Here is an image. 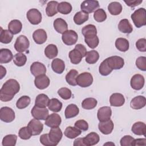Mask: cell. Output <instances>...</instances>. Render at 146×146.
<instances>
[{
  "label": "cell",
  "instance_id": "f6af8a7d",
  "mask_svg": "<svg viewBox=\"0 0 146 146\" xmlns=\"http://www.w3.org/2000/svg\"><path fill=\"white\" fill-rule=\"evenodd\" d=\"M58 11L62 14H68L72 11V6L67 2H62L58 4Z\"/></svg>",
  "mask_w": 146,
  "mask_h": 146
},
{
  "label": "cell",
  "instance_id": "ab89813d",
  "mask_svg": "<svg viewBox=\"0 0 146 146\" xmlns=\"http://www.w3.org/2000/svg\"><path fill=\"white\" fill-rule=\"evenodd\" d=\"M48 107L50 111L54 112H58L62 108V103L58 99L52 98L50 100Z\"/></svg>",
  "mask_w": 146,
  "mask_h": 146
},
{
  "label": "cell",
  "instance_id": "1f68e13d",
  "mask_svg": "<svg viewBox=\"0 0 146 146\" xmlns=\"http://www.w3.org/2000/svg\"><path fill=\"white\" fill-rule=\"evenodd\" d=\"M115 46L119 51L125 52L129 49V42L125 38H119L115 41Z\"/></svg>",
  "mask_w": 146,
  "mask_h": 146
},
{
  "label": "cell",
  "instance_id": "7402d4cb",
  "mask_svg": "<svg viewBox=\"0 0 146 146\" xmlns=\"http://www.w3.org/2000/svg\"><path fill=\"white\" fill-rule=\"evenodd\" d=\"M100 137L98 133L92 132L88 133L86 136L83 137V141L86 146H92L96 145L99 143Z\"/></svg>",
  "mask_w": 146,
  "mask_h": 146
},
{
  "label": "cell",
  "instance_id": "7c38bea8",
  "mask_svg": "<svg viewBox=\"0 0 146 146\" xmlns=\"http://www.w3.org/2000/svg\"><path fill=\"white\" fill-rule=\"evenodd\" d=\"M144 78L141 74H135L134 75L131 79L130 84L131 87L135 90H141L144 85Z\"/></svg>",
  "mask_w": 146,
  "mask_h": 146
},
{
  "label": "cell",
  "instance_id": "d590c367",
  "mask_svg": "<svg viewBox=\"0 0 146 146\" xmlns=\"http://www.w3.org/2000/svg\"><path fill=\"white\" fill-rule=\"evenodd\" d=\"M13 38V34L7 30H3L1 27L0 41L2 43L7 44L11 42Z\"/></svg>",
  "mask_w": 146,
  "mask_h": 146
},
{
  "label": "cell",
  "instance_id": "94428289",
  "mask_svg": "<svg viewBox=\"0 0 146 146\" xmlns=\"http://www.w3.org/2000/svg\"><path fill=\"white\" fill-rule=\"evenodd\" d=\"M125 3L127 5V6H130L131 7H134L136 6H138L140 3H142V0H135V1H124Z\"/></svg>",
  "mask_w": 146,
  "mask_h": 146
},
{
  "label": "cell",
  "instance_id": "ee69618b",
  "mask_svg": "<svg viewBox=\"0 0 146 146\" xmlns=\"http://www.w3.org/2000/svg\"><path fill=\"white\" fill-rule=\"evenodd\" d=\"M97 100L93 98H87L82 103V107L86 110H92L97 105Z\"/></svg>",
  "mask_w": 146,
  "mask_h": 146
},
{
  "label": "cell",
  "instance_id": "4dcf8cb0",
  "mask_svg": "<svg viewBox=\"0 0 146 146\" xmlns=\"http://www.w3.org/2000/svg\"><path fill=\"white\" fill-rule=\"evenodd\" d=\"M58 2L57 1H51L48 2L46 8V13L47 16L52 17L55 15L58 12Z\"/></svg>",
  "mask_w": 146,
  "mask_h": 146
},
{
  "label": "cell",
  "instance_id": "5bb4252c",
  "mask_svg": "<svg viewBox=\"0 0 146 146\" xmlns=\"http://www.w3.org/2000/svg\"><path fill=\"white\" fill-rule=\"evenodd\" d=\"M31 73L35 77L40 75L45 74L46 72V67L42 63L39 62H34L30 66Z\"/></svg>",
  "mask_w": 146,
  "mask_h": 146
},
{
  "label": "cell",
  "instance_id": "681fc988",
  "mask_svg": "<svg viewBox=\"0 0 146 146\" xmlns=\"http://www.w3.org/2000/svg\"><path fill=\"white\" fill-rule=\"evenodd\" d=\"M112 70H112L108 65L106 59L104 60L101 63V64H100L99 67V73L103 76L108 75L110 74H111V72L112 71Z\"/></svg>",
  "mask_w": 146,
  "mask_h": 146
},
{
  "label": "cell",
  "instance_id": "f5cc1de1",
  "mask_svg": "<svg viewBox=\"0 0 146 146\" xmlns=\"http://www.w3.org/2000/svg\"><path fill=\"white\" fill-rule=\"evenodd\" d=\"M18 136L21 139L27 140L31 137L32 135L30 132L27 127H23L19 129Z\"/></svg>",
  "mask_w": 146,
  "mask_h": 146
},
{
  "label": "cell",
  "instance_id": "ac0fdd59",
  "mask_svg": "<svg viewBox=\"0 0 146 146\" xmlns=\"http://www.w3.org/2000/svg\"><path fill=\"white\" fill-rule=\"evenodd\" d=\"M33 38L36 44H41L44 43L47 38V33L43 29H38L33 34Z\"/></svg>",
  "mask_w": 146,
  "mask_h": 146
},
{
  "label": "cell",
  "instance_id": "11a10c76",
  "mask_svg": "<svg viewBox=\"0 0 146 146\" xmlns=\"http://www.w3.org/2000/svg\"><path fill=\"white\" fill-rule=\"evenodd\" d=\"M134 138L130 135H125L120 140V145L121 146H133Z\"/></svg>",
  "mask_w": 146,
  "mask_h": 146
},
{
  "label": "cell",
  "instance_id": "44dd1931",
  "mask_svg": "<svg viewBox=\"0 0 146 146\" xmlns=\"http://www.w3.org/2000/svg\"><path fill=\"white\" fill-rule=\"evenodd\" d=\"M110 102L112 106L120 107L124 104L125 98L121 94L114 93L110 96Z\"/></svg>",
  "mask_w": 146,
  "mask_h": 146
},
{
  "label": "cell",
  "instance_id": "836d02e7",
  "mask_svg": "<svg viewBox=\"0 0 146 146\" xmlns=\"http://www.w3.org/2000/svg\"><path fill=\"white\" fill-rule=\"evenodd\" d=\"M81 133V130L75 127H73L71 126L67 127L64 132V135L69 139H74L79 136Z\"/></svg>",
  "mask_w": 146,
  "mask_h": 146
},
{
  "label": "cell",
  "instance_id": "91938a15",
  "mask_svg": "<svg viewBox=\"0 0 146 146\" xmlns=\"http://www.w3.org/2000/svg\"><path fill=\"white\" fill-rule=\"evenodd\" d=\"M75 48L78 50L81 53L83 58L86 56V55L87 53V50L84 45H83L82 44H78L75 46Z\"/></svg>",
  "mask_w": 146,
  "mask_h": 146
},
{
  "label": "cell",
  "instance_id": "3957f363",
  "mask_svg": "<svg viewBox=\"0 0 146 146\" xmlns=\"http://www.w3.org/2000/svg\"><path fill=\"white\" fill-rule=\"evenodd\" d=\"M76 83L81 87H88L91 86L93 82V77L92 75L87 72H83L76 78Z\"/></svg>",
  "mask_w": 146,
  "mask_h": 146
},
{
  "label": "cell",
  "instance_id": "f907efd6",
  "mask_svg": "<svg viewBox=\"0 0 146 146\" xmlns=\"http://www.w3.org/2000/svg\"><path fill=\"white\" fill-rule=\"evenodd\" d=\"M94 19L98 22L104 21L107 18V14L103 9H99L95 11L94 14Z\"/></svg>",
  "mask_w": 146,
  "mask_h": 146
},
{
  "label": "cell",
  "instance_id": "680465c9",
  "mask_svg": "<svg viewBox=\"0 0 146 146\" xmlns=\"http://www.w3.org/2000/svg\"><path fill=\"white\" fill-rule=\"evenodd\" d=\"M136 47L141 52L146 51V39L145 38L139 39L136 42Z\"/></svg>",
  "mask_w": 146,
  "mask_h": 146
},
{
  "label": "cell",
  "instance_id": "603a6c76",
  "mask_svg": "<svg viewBox=\"0 0 146 146\" xmlns=\"http://www.w3.org/2000/svg\"><path fill=\"white\" fill-rule=\"evenodd\" d=\"M54 27L55 30L60 34H63L67 31L68 25L66 22L62 18H56L54 21Z\"/></svg>",
  "mask_w": 146,
  "mask_h": 146
},
{
  "label": "cell",
  "instance_id": "d6986e66",
  "mask_svg": "<svg viewBox=\"0 0 146 146\" xmlns=\"http://www.w3.org/2000/svg\"><path fill=\"white\" fill-rule=\"evenodd\" d=\"M98 128L100 132L104 135L111 133L113 129V123L111 120L105 121H100L98 124Z\"/></svg>",
  "mask_w": 146,
  "mask_h": 146
},
{
  "label": "cell",
  "instance_id": "d6a6232c",
  "mask_svg": "<svg viewBox=\"0 0 146 146\" xmlns=\"http://www.w3.org/2000/svg\"><path fill=\"white\" fill-rule=\"evenodd\" d=\"M122 6L118 2H112L108 6V10L110 13L113 15H117L122 11Z\"/></svg>",
  "mask_w": 146,
  "mask_h": 146
},
{
  "label": "cell",
  "instance_id": "e0dca14e",
  "mask_svg": "<svg viewBox=\"0 0 146 146\" xmlns=\"http://www.w3.org/2000/svg\"><path fill=\"white\" fill-rule=\"evenodd\" d=\"M62 136V132L61 129L59 128V127L51 128L48 133V137L50 140L56 145H57L60 141Z\"/></svg>",
  "mask_w": 146,
  "mask_h": 146
},
{
  "label": "cell",
  "instance_id": "e7e4bbea",
  "mask_svg": "<svg viewBox=\"0 0 146 146\" xmlns=\"http://www.w3.org/2000/svg\"><path fill=\"white\" fill-rule=\"evenodd\" d=\"M0 71H1V77H0V79H2L3 78V76H5L6 75V68L3 66L1 65L0 66Z\"/></svg>",
  "mask_w": 146,
  "mask_h": 146
},
{
  "label": "cell",
  "instance_id": "83f0119b",
  "mask_svg": "<svg viewBox=\"0 0 146 146\" xmlns=\"http://www.w3.org/2000/svg\"><path fill=\"white\" fill-rule=\"evenodd\" d=\"M13 59L11 51L7 48H2L0 50V63H7Z\"/></svg>",
  "mask_w": 146,
  "mask_h": 146
},
{
  "label": "cell",
  "instance_id": "9c48e42d",
  "mask_svg": "<svg viewBox=\"0 0 146 146\" xmlns=\"http://www.w3.org/2000/svg\"><path fill=\"white\" fill-rule=\"evenodd\" d=\"M33 117L38 120H45L48 116V110L46 108L34 106L31 111Z\"/></svg>",
  "mask_w": 146,
  "mask_h": 146
},
{
  "label": "cell",
  "instance_id": "db71d44e",
  "mask_svg": "<svg viewBox=\"0 0 146 146\" xmlns=\"http://www.w3.org/2000/svg\"><path fill=\"white\" fill-rule=\"evenodd\" d=\"M136 66L140 70L145 71L146 70V57L140 56L136 60Z\"/></svg>",
  "mask_w": 146,
  "mask_h": 146
},
{
  "label": "cell",
  "instance_id": "c3c4849f",
  "mask_svg": "<svg viewBox=\"0 0 146 146\" xmlns=\"http://www.w3.org/2000/svg\"><path fill=\"white\" fill-rule=\"evenodd\" d=\"M31 99L28 96H21L16 103V107L18 109H23L26 108L30 103Z\"/></svg>",
  "mask_w": 146,
  "mask_h": 146
},
{
  "label": "cell",
  "instance_id": "9a60e30c",
  "mask_svg": "<svg viewBox=\"0 0 146 146\" xmlns=\"http://www.w3.org/2000/svg\"><path fill=\"white\" fill-rule=\"evenodd\" d=\"M112 111L110 107L105 106L100 107L98 111L97 117L100 121H105L110 119Z\"/></svg>",
  "mask_w": 146,
  "mask_h": 146
},
{
  "label": "cell",
  "instance_id": "8fae6325",
  "mask_svg": "<svg viewBox=\"0 0 146 146\" xmlns=\"http://www.w3.org/2000/svg\"><path fill=\"white\" fill-rule=\"evenodd\" d=\"M29 21L33 25H38L42 21V14L36 9H30L26 14Z\"/></svg>",
  "mask_w": 146,
  "mask_h": 146
},
{
  "label": "cell",
  "instance_id": "ba28073f",
  "mask_svg": "<svg viewBox=\"0 0 146 146\" xmlns=\"http://www.w3.org/2000/svg\"><path fill=\"white\" fill-rule=\"evenodd\" d=\"M106 60L108 65L112 70L121 69L124 64L123 58L119 56H112L107 58Z\"/></svg>",
  "mask_w": 146,
  "mask_h": 146
},
{
  "label": "cell",
  "instance_id": "bcb514c9",
  "mask_svg": "<svg viewBox=\"0 0 146 146\" xmlns=\"http://www.w3.org/2000/svg\"><path fill=\"white\" fill-rule=\"evenodd\" d=\"M13 61L16 66L18 67H22L26 64L27 61V57L24 54L18 52L14 55Z\"/></svg>",
  "mask_w": 146,
  "mask_h": 146
},
{
  "label": "cell",
  "instance_id": "d4e9b609",
  "mask_svg": "<svg viewBox=\"0 0 146 146\" xmlns=\"http://www.w3.org/2000/svg\"><path fill=\"white\" fill-rule=\"evenodd\" d=\"M132 132L137 135L145 136L146 132V125L141 121H137L133 124L131 129Z\"/></svg>",
  "mask_w": 146,
  "mask_h": 146
},
{
  "label": "cell",
  "instance_id": "52a82bcc",
  "mask_svg": "<svg viewBox=\"0 0 146 146\" xmlns=\"http://www.w3.org/2000/svg\"><path fill=\"white\" fill-rule=\"evenodd\" d=\"M0 119L6 123H10L15 119V112L9 107H2L0 110Z\"/></svg>",
  "mask_w": 146,
  "mask_h": 146
},
{
  "label": "cell",
  "instance_id": "816d5d0a",
  "mask_svg": "<svg viewBox=\"0 0 146 146\" xmlns=\"http://www.w3.org/2000/svg\"><path fill=\"white\" fill-rule=\"evenodd\" d=\"M58 94L64 100H67L70 99L72 95L71 91L66 87L60 88L58 91Z\"/></svg>",
  "mask_w": 146,
  "mask_h": 146
},
{
  "label": "cell",
  "instance_id": "277c9868",
  "mask_svg": "<svg viewBox=\"0 0 146 146\" xmlns=\"http://www.w3.org/2000/svg\"><path fill=\"white\" fill-rule=\"evenodd\" d=\"M30 42L28 38L23 35L19 36L15 42L14 48L18 52L26 51L29 47Z\"/></svg>",
  "mask_w": 146,
  "mask_h": 146
},
{
  "label": "cell",
  "instance_id": "7a4b0ae2",
  "mask_svg": "<svg viewBox=\"0 0 146 146\" xmlns=\"http://www.w3.org/2000/svg\"><path fill=\"white\" fill-rule=\"evenodd\" d=\"M131 19L137 28L141 27L146 25V11L144 8H139L132 14Z\"/></svg>",
  "mask_w": 146,
  "mask_h": 146
},
{
  "label": "cell",
  "instance_id": "f35d334b",
  "mask_svg": "<svg viewBox=\"0 0 146 146\" xmlns=\"http://www.w3.org/2000/svg\"><path fill=\"white\" fill-rule=\"evenodd\" d=\"M68 56L71 62L74 64H79L81 62L82 58H83L81 53L75 48L70 51Z\"/></svg>",
  "mask_w": 146,
  "mask_h": 146
},
{
  "label": "cell",
  "instance_id": "e575fe53",
  "mask_svg": "<svg viewBox=\"0 0 146 146\" xmlns=\"http://www.w3.org/2000/svg\"><path fill=\"white\" fill-rule=\"evenodd\" d=\"M89 18L88 14L84 13L83 11L77 12L74 17V21L75 24L78 25H80L84 23L85 22L88 21Z\"/></svg>",
  "mask_w": 146,
  "mask_h": 146
},
{
  "label": "cell",
  "instance_id": "6f0895ef",
  "mask_svg": "<svg viewBox=\"0 0 146 146\" xmlns=\"http://www.w3.org/2000/svg\"><path fill=\"white\" fill-rule=\"evenodd\" d=\"M75 127L80 130L87 131L88 129V123L84 120H79L75 123Z\"/></svg>",
  "mask_w": 146,
  "mask_h": 146
},
{
  "label": "cell",
  "instance_id": "6125c7cd",
  "mask_svg": "<svg viewBox=\"0 0 146 146\" xmlns=\"http://www.w3.org/2000/svg\"><path fill=\"white\" fill-rule=\"evenodd\" d=\"M136 145H146V139L145 138L134 139L133 146Z\"/></svg>",
  "mask_w": 146,
  "mask_h": 146
},
{
  "label": "cell",
  "instance_id": "7dc6e473",
  "mask_svg": "<svg viewBox=\"0 0 146 146\" xmlns=\"http://www.w3.org/2000/svg\"><path fill=\"white\" fill-rule=\"evenodd\" d=\"M84 41L87 46L92 49L96 48L98 46L99 42V40L97 35L84 37Z\"/></svg>",
  "mask_w": 146,
  "mask_h": 146
},
{
  "label": "cell",
  "instance_id": "cb8c5ba5",
  "mask_svg": "<svg viewBox=\"0 0 146 146\" xmlns=\"http://www.w3.org/2000/svg\"><path fill=\"white\" fill-rule=\"evenodd\" d=\"M51 68L56 74H62L65 68V64L63 60L59 58H55L51 63Z\"/></svg>",
  "mask_w": 146,
  "mask_h": 146
},
{
  "label": "cell",
  "instance_id": "9f6ffc18",
  "mask_svg": "<svg viewBox=\"0 0 146 146\" xmlns=\"http://www.w3.org/2000/svg\"><path fill=\"white\" fill-rule=\"evenodd\" d=\"M40 142L42 144L45 146H55V144L52 143L49 139L48 134H43L40 137Z\"/></svg>",
  "mask_w": 146,
  "mask_h": 146
},
{
  "label": "cell",
  "instance_id": "74e56055",
  "mask_svg": "<svg viewBox=\"0 0 146 146\" xmlns=\"http://www.w3.org/2000/svg\"><path fill=\"white\" fill-rule=\"evenodd\" d=\"M78 75V72L76 70H71L66 75V80L68 84L72 86H75L77 85L76 80Z\"/></svg>",
  "mask_w": 146,
  "mask_h": 146
},
{
  "label": "cell",
  "instance_id": "7bdbcfd3",
  "mask_svg": "<svg viewBox=\"0 0 146 146\" xmlns=\"http://www.w3.org/2000/svg\"><path fill=\"white\" fill-rule=\"evenodd\" d=\"M17 136L15 135H7L5 136L2 141L3 146H14L16 144Z\"/></svg>",
  "mask_w": 146,
  "mask_h": 146
},
{
  "label": "cell",
  "instance_id": "f546056e",
  "mask_svg": "<svg viewBox=\"0 0 146 146\" xmlns=\"http://www.w3.org/2000/svg\"><path fill=\"white\" fill-rule=\"evenodd\" d=\"M50 102V99L48 97L44 94H39L35 99V105L42 108H46L47 106H48V103Z\"/></svg>",
  "mask_w": 146,
  "mask_h": 146
},
{
  "label": "cell",
  "instance_id": "b9f144b4",
  "mask_svg": "<svg viewBox=\"0 0 146 146\" xmlns=\"http://www.w3.org/2000/svg\"><path fill=\"white\" fill-rule=\"evenodd\" d=\"M82 33L84 37L92 36V35H96L97 30L95 25L90 24L83 27L82 30Z\"/></svg>",
  "mask_w": 146,
  "mask_h": 146
},
{
  "label": "cell",
  "instance_id": "2e32d148",
  "mask_svg": "<svg viewBox=\"0 0 146 146\" xmlns=\"http://www.w3.org/2000/svg\"><path fill=\"white\" fill-rule=\"evenodd\" d=\"M35 86L39 90H43L48 87L50 84V79L45 74L36 76L34 80Z\"/></svg>",
  "mask_w": 146,
  "mask_h": 146
},
{
  "label": "cell",
  "instance_id": "f1b7e54d",
  "mask_svg": "<svg viewBox=\"0 0 146 146\" xmlns=\"http://www.w3.org/2000/svg\"><path fill=\"white\" fill-rule=\"evenodd\" d=\"M79 110L76 105L70 104L65 109L64 115L67 119H70L77 116L79 114Z\"/></svg>",
  "mask_w": 146,
  "mask_h": 146
},
{
  "label": "cell",
  "instance_id": "8d00e7d4",
  "mask_svg": "<svg viewBox=\"0 0 146 146\" xmlns=\"http://www.w3.org/2000/svg\"><path fill=\"white\" fill-rule=\"evenodd\" d=\"M58 50L57 47L53 44H50L47 46L44 50L45 55L49 59H51L55 58L58 55Z\"/></svg>",
  "mask_w": 146,
  "mask_h": 146
},
{
  "label": "cell",
  "instance_id": "484cf974",
  "mask_svg": "<svg viewBox=\"0 0 146 146\" xmlns=\"http://www.w3.org/2000/svg\"><path fill=\"white\" fill-rule=\"evenodd\" d=\"M22 28L21 22L17 19H14L10 22L8 25L9 30L14 35L17 34L21 32Z\"/></svg>",
  "mask_w": 146,
  "mask_h": 146
},
{
  "label": "cell",
  "instance_id": "6da1fadb",
  "mask_svg": "<svg viewBox=\"0 0 146 146\" xmlns=\"http://www.w3.org/2000/svg\"><path fill=\"white\" fill-rule=\"evenodd\" d=\"M19 90L20 85L16 80L13 79L7 80L0 90L1 100L4 102L11 100Z\"/></svg>",
  "mask_w": 146,
  "mask_h": 146
},
{
  "label": "cell",
  "instance_id": "ffe728a7",
  "mask_svg": "<svg viewBox=\"0 0 146 146\" xmlns=\"http://www.w3.org/2000/svg\"><path fill=\"white\" fill-rule=\"evenodd\" d=\"M146 104V99L143 96H137L133 98L130 103V106L134 110H139Z\"/></svg>",
  "mask_w": 146,
  "mask_h": 146
},
{
  "label": "cell",
  "instance_id": "be15d7a7",
  "mask_svg": "<svg viewBox=\"0 0 146 146\" xmlns=\"http://www.w3.org/2000/svg\"><path fill=\"white\" fill-rule=\"evenodd\" d=\"M74 146H86L84 141H83V138H78L75 140L74 142Z\"/></svg>",
  "mask_w": 146,
  "mask_h": 146
},
{
  "label": "cell",
  "instance_id": "4316f807",
  "mask_svg": "<svg viewBox=\"0 0 146 146\" xmlns=\"http://www.w3.org/2000/svg\"><path fill=\"white\" fill-rule=\"evenodd\" d=\"M118 29L120 32L125 34H130L133 31L132 26L127 19H123L120 21Z\"/></svg>",
  "mask_w": 146,
  "mask_h": 146
},
{
  "label": "cell",
  "instance_id": "30bf717a",
  "mask_svg": "<svg viewBox=\"0 0 146 146\" xmlns=\"http://www.w3.org/2000/svg\"><path fill=\"white\" fill-rule=\"evenodd\" d=\"M99 7V2L95 0L84 1L80 5V9L82 11H83L87 14L96 11V9H97Z\"/></svg>",
  "mask_w": 146,
  "mask_h": 146
},
{
  "label": "cell",
  "instance_id": "5b68a950",
  "mask_svg": "<svg viewBox=\"0 0 146 146\" xmlns=\"http://www.w3.org/2000/svg\"><path fill=\"white\" fill-rule=\"evenodd\" d=\"M27 127L32 136H36L39 135L42 132L43 128V125L39 120L34 118L29 121Z\"/></svg>",
  "mask_w": 146,
  "mask_h": 146
},
{
  "label": "cell",
  "instance_id": "8992f818",
  "mask_svg": "<svg viewBox=\"0 0 146 146\" xmlns=\"http://www.w3.org/2000/svg\"><path fill=\"white\" fill-rule=\"evenodd\" d=\"M78 36L77 33L72 30H69L62 34V39L63 43L68 46H71L75 44L78 40Z\"/></svg>",
  "mask_w": 146,
  "mask_h": 146
},
{
  "label": "cell",
  "instance_id": "60d3db41",
  "mask_svg": "<svg viewBox=\"0 0 146 146\" xmlns=\"http://www.w3.org/2000/svg\"><path fill=\"white\" fill-rule=\"evenodd\" d=\"M99 58V54L95 50L87 51L86 55V61L88 64H94L98 62Z\"/></svg>",
  "mask_w": 146,
  "mask_h": 146
},
{
  "label": "cell",
  "instance_id": "4fadbf2b",
  "mask_svg": "<svg viewBox=\"0 0 146 146\" xmlns=\"http://www.w3.org/2000/svg\"><path fill=\"white\" fill-rule=\"evenodd\" d=\"M61 122L62 119L60 116L57 113H53L48 116L47 119L45 120L44 124L50 128H54L59 127Z\"/></svg>",
  "mask_w": 146,
  "mask_h": 146
}]
</instances>
